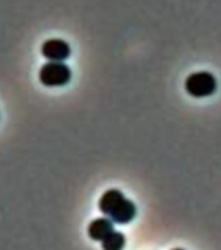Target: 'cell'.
I'll return each instance as SVG.
<instances>
[{
  "mask_svg": "<svg viewBox=\"0 0 221 250\" xmlns=\"http://www.w3.org/2000/svg\"><path fill=\"white\" fill-rule=\"evenodd\" d=\"M125 245H126L125 234L121 232H115V230L101 241L103 250H124Z\"/></svg>",
  "mask_w": 221,
  "mask_h": 250,
  "instance_id": "obj_6",
  "label": "cell"
},
{
  "mask_svg": "<svg viewBox=\"0 0 221 250\" xmlns=\"http://www.w3.org/2000/svg\"><path fill=\"white\" fill-rule=\"evenodd\" d=\"M173 250H183V249H181V248H177V249H173Z\"/></svg>",
  "mask_w": 221,
  "mask_h": 250,
  "instance_id": "obj_7",
  "label": "cell"
},
{
  "mask_svg": "<svg viewBox=\"0 0 221 250\" xmlns=\"http://www.w3.org/2000/svg\"><path fill=\"white\" fill-rule=\"evenodd\" d=\"M72 70L64 62H48L39 69V81L48 87H58L69 83Z\"/></svg>",
  "mask_w": 221,
  "mask_h": 250,
  "instance_id": "obj_2",
  "label": "cell"
},
{
  "mask_svg": "<svg viewBox=\"0 0 221 250\" xmlns=\"http://www.w3.org/2000/svg\"><path fill=\"white\" fill-rule=\"evenodd\" d=\"M42 55L48 62H65L70 56V46L59 38L47 39L42 44Z\"/></svg>",
  "mask_w": 221,
  "mask_h": 250,
  "instance_id": "obj_4",
  "label": "cell"
},
{
  "mask_svg": "<svg viewBox=\"0 0 221 250\" xmlns=\"http://www.w3.org/2000/svg\"><path fill=\"white\" fill-rule=\"evenodd\" d=\"M185 90L194 98L210 97L218 90V81L210 72H195L186 78Z\"/></svg>",
  "mask_w": 221,
  "mask_h": 250,
  "instance_id": "obj_3",
  "label": "cell"
},
{
  "mask_svg": "<svg viewBox=\"0 0 221 250\" xmlns=\"http://www.w3.org/2000/svg\"><path fill=\"white\" fill-rule=\"evenodd\" d=\"M113 222L109 218H97L89 224L87 234L94 241H103L113 232Z\"/></svg>",
  "mask_w": 221,
  "mask_h": 250,
  "instance_id": "obj_5",
  "label": "cell"
},
{
  "mask_svg": "<svg viewBox=\"0 0 221 250\" xmlns=\"http://www.w3.org/2000/svg\"><path fill=\"white\" fill-rule=\"evenodd\" d=\"M99 210L116 224H129L137 216L136 203L119 189H109L99 199Z\"/></svg>",
  "mask_w": 221,
  "mask_h": 250,
  "instance_id": "obj_1",
  "label": "cell"
}]
</instances>
